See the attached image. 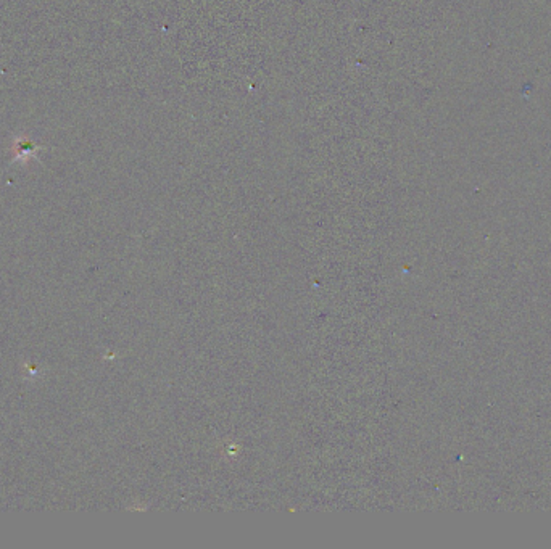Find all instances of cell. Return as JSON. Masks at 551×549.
<instances>
[{
  "label": "cell",
  "instance_id": "cell-1",
  "mask_svg": "<svg viewBox=\"0 0 551 549\" xmlns=\"http://www.w3.org/2000/svg\"><path fill=\"white\" fill-rule=\"evenodd\" d=\"M42 150L41 145L33 142L31 139L26 136H18L14 140V151L15 158L14 161H28L38 155V151Z\"/></svg>",
  "mask_w": 551,
  "mask_h": 549
}]
</instances>
